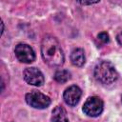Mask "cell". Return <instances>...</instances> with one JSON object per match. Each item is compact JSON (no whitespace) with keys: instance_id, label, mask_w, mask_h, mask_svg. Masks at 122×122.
Masks as SVG:
<instances>
[{"instance_id":"obj_1","label":"cell","mask_w":122,"mask_h":122,"mask_svg":"<svg viewBox=\"0 0 122 122\" xmlns=\"http://www.w3.org/2000/svg\"><path fill=\"white\" fill-rule=\"evenodd\" d=\"M41 53L44 61L51 67H59L64 63V53L60 44L51 35L44 36L41 43Z\"/></svg>"},{"instance_id":"obj_2","label":"cell","mask_w":122,"mask_h":122,"mask_svg":"<svg viewBox=\"0 0 122 122\" xmlns=\"http://www.w3.org/2000/svg\"><path fill=\"white\" fill-rule=\"evenodd\" d=\"M93 76L98 82L107 85L113 83L117 79L118 73L111 62L101 61L94 67Z\"/></svg>"},{"instance_id":"obj_3","label":"cell","mask_w":122,"mask_h":122,"mask_svg":"<svg viewBox=\"0 0 122 122\" xmlns=\"http://www.w3.org/2000/svg\"><path fill=\"white\" fill-rule=\"evenodd\" d=\"M26 102L32 108L35 109H46L51 104V99L46 94L37 92L31 91L26 94Z\"/></svg>"},{"instance_id":"obj_4","label":"cell","mask_w":122,"mask_h":122,"mask_svg":"<svg viewBox=\"0 0 122 122\" xmlns=\"http://www.w3.org/2000/svg\"><path fill=\"white\" fill-rule=\"evenodd\" d=\"M103 101L97 96H92L87 99L83 106V112L92 117H96L103 112Z\"/></svg>"},{"instance_id":"obj_5","label":"cell","mask_w":122,"mask_h":122,"mask_svg":"<svg viewBox=\"0 0 122 122\" xmlns=\"http://www.w3.org/2000/svg\"><path fill=\"white\" fill-rule=\"evenodd\" d=\"M15 56L22 63H31L35 59V53L32 48L27 44H18L14 50Z\"/></svg>"},{"instance_id":"obj_6","label":"cell","mask_w":122,"mask_h":122,"mask_svg":"<svg viewBox=\"0 0 122 122\" xmlns=\"http://www.w3.org/2000/svg\"><path fill=\"white\" fill-rule=\"evenodd\" d=\"M23 76L25 81L30 85L41 86L44 84V75L41 71L35 67L26 68L23 72Z\"/></svg>"},{"instance_id":"obj_7","label":"cell","mask_w":122,"mask_h":122,"mask_svg":"<svg viewBox=\"0 0 122 122\" xmlns=\"http://www.w3.org/2000/svg\"><path fill=\"white\" fill-rule=\"evenodd\" d=\"M81 94H82V92L80 88L76 85H72L65 90L63 98L66 104H68L69 106H75L79 102Z\"/></svg>"},{"instance_id":"obj_8","label":"cell","mask_w":122,"mask_h":122,"mask_svg":"<svg viewBox=\"0 0 122 122\" xmlns=\"http://www.w3.org/2000/svg\"><path fill=\"white\" fill-rule=\"evenodd\" d=\"M71 61L72 65H74L76 67H82L86 61L84 51L80 48L74 49L71 53Z\"/></svg>"},{"instance_id":"obj_9","label":"cell","mask_w":122,"mask_h":122,"mask_svg":"<svg viewBox=\"0 0 122 122\" xmlns=\"http://www.w3.org/2000/svg\"><path fill=\"white\" fill-rule=\"evenodd\" d=\"M51 122H69L67 112L65 109L61 106H57L52 111Z\"/></svg>"},{"instance_id":"obj_10","label":"cell","mask_w":122,"mask_h":122,"mask_svg":"<svg viewBox=\"0 0 122 122\" xmlns=\"http://www.w3.org/2000/svg\"><path fill=\"white\" fill-rule=\"evenodd\" d=\"M71 78V73L67 70H59L54 73V79L58 83H65Z\"/></svg>"},{"instance_id":"obj_11","label":"cell","mask_w":122,"mask_h":122,"mask_svg":"<svg viewBox=\"0 0 122 122\" xmlns=\"http://www.w3.org/2000/svg\"><path fill=\"white\" fill-rule=\"evenodd\" d=\"M97 38H98V40L99 41H101L102 43H108L109 41H110V38H109V34L107 33V32H105V31H103V32H100L98 35H97Z\"/></svg>"},{"instance_id":"obj_12","label":"cell","mask_w":122,"mask_h":122,"mask_svg":"<svg viewBox=\"0 0 122 122\" xmlns=\"http://www.w3.org/2000/svg\"><path fill=\"white\" fill-rule=\"evenodd\" d=\"M78 3H80L82 5H92V4L98 3V1H79Z\"/></svg>"},{"instance_id":"obj_13","label":"cell","mask_w":122,"mask_h":122,"mask_svg":"<svg viewBox=\"0 0 122 122\" xmlns=\"http://www.w3.org/2000/svg\"><path fill=\"white\" fill-rule=\"evenodd\" d=\"M116 40H117V42L119 43V45L122 46V31L119 32V33L116 35Z\"/></svg>"}]
</instances>
